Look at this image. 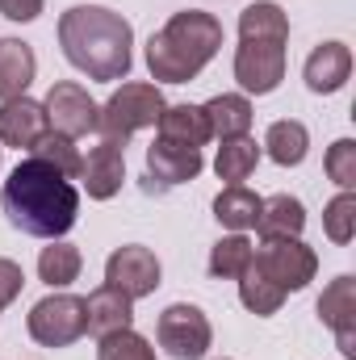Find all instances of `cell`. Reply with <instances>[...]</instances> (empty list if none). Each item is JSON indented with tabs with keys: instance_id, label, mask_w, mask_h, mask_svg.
Segmentation results:
<instances>
[{
	"instance_id": "cell-1",
	"label": "cell",
	"mask_w": 356,
	"mask_h": 360,
	"mask_svg": "<svg viewBox=\"0 0 356 360\" xmlns=\"http://www.w3.org/2000/svg\"><path fill=\"white\" fill-rule=\"evenodd\" d=\"M8 222L34 239H63L80 218V188L42 160H21L0 193Z\"/></svg>"
},
{
	"instance_id": "cell-30",
	"label": "cell",
	"mask_w": 356,
	"mask_h": 360,
	"mask_svg": "<svg viewBox=\"0 0 356 360\" xmlns=\"http://www.w3.org/2000/svg\"><path fill=\"white\" fill-rule=\"evenodd\" d=\"M96 360H155V348L139 335V331H113V335H101L96 344Z\"/></svg>"
},
{
	"instance_id": "cell-12",
	"label": "cell",
	"mask_w": 356,
	"mask_h": 360,
	"mask_svg": "<svg viewBox=\"0 0 356 360\" xmlns=\"http://www.w3.org/2000/svg\"><path fill=\"white\" fill-rule=\"evenodd\" d=\"M319 319L336 331L340 352L356 360V281L352 276H336L323 297H319Z\"/></svg>"
},
{
	"instance_id": "cell-31",
	"label": "cell",
	"mask_w": 356,
	"mask_h": 360,
	"mask_svg": "<svg viewBox=\"0 0 356 360\" xmlns=\"http://www.w3.org/2000/svg\"><path fill=\"white\" fill-rule=\"evenodd\" d=\"M323 168H327V176L336 180L340 188H352V184H356V143H352V139L331 143V151H327Z\"/></svg>"
},
{
	"instance_id": "cell-5",
	"label": "cell",
	"mask_w": 356,
	"mask_h": 360,
	"mask_svg": "<svg viewBox=\"0 0 356 360\" xmlns=\"http://www.w3.org/2000/svg\"><path fill=\"white\" fill-rule=\"evenodd\" d=\"M25 327L42 348H68L80 335H89V306L76 293H51V297L34 302Z\"/></svg>"
},
{
	"instance_id": "cell-14",
	"label": "cell",
	"mask_w": 356,
	"mask_h": 360,
	"mask_svg": "<svg viewBox=\"0 0 356 360\" xmlns=\"http://www.w3.org/2000/svg\"><path fill=\"white\" fill-rule=\"evenodd\" d=\"M46 134V109L42 101H30V96H13V101H0V143L4 147H34L38 139Z\"/></svg>"
},
{
	"instance_id": "cell-28",
	"label": "cell",
	"mask_w": 356,
	"mask_h": 360,
	"mask_svg": "<svg viewBox=\"0 0 356 360\" xmlns=\"http://www.w3.org/2000/svg\"><path fill=\"white\" fill-rule=\"evenodd\" d=\"M239 302H243L252 314L268 319V314H276V310H281L285 293H281V289H276L265 272L256 269V264H248V269L239 272Z\"/></svg>"
},
{
	"instance_id": "cell-7",
	"label": "cell",
	"mask_w": 356,
	"mask_h": 360,
	"mask_svg": "<svg viewBox=\"0 0 356 360\" xmlns=\"http://www.w3.org/2000/svg\"><path fill=\"white\" fill-rule=\"evenodd\" d=\"M155 340L168 356L177 360H201L210 352V340H214V327L205 319L201 306H189V302H172L160 323H155Z\"/></svg>"
},
{
	"instance_id": "cell-4",
	"label": "cell",
	"mask_w": 356,
	"mask_h": 360,
	"mask_svg": "<svg viewBox=\"0 0 356 360\" xmlns=\"http://www.w3.org/2000/svg\"><path fill=\"white\" fill-rule=\"evenodd\" d=\"M164 92L155 89V84H122V89L113 92L105 105H101V113H96V130H101V139L105 143H126L134 130H143V126H155L160 122V113H164Z\"/></svg>"
},
{
	"instance_id": "cell-22",
	"label": "cell",
	"mask_w": 356,
	"mask_h": 360,
	"mask_svg": "<svg viewBox=\"0 0 356 360\" xmlns=\"http://www.w3.org/2000/svg\"><path fill=\"white\" fill-rule=\"evenodd\" d=\"M260 201H265V197H256L252 188L227 184V188L214 197V218H218L227 231H248V226H256V218H260Z\"/></svg>"
},
{
	"instance_id": "cell-20",
	"label": "cell",
	"mask_w": 356,
	"mask_h": 360,
	"mask_svg": "<svg viewBox=\"0 0 356 360\" xmlns=\"http://www.w3.org/2000/svg\"><path fill=\"white\" fill-rule=\"evenodd\" d=\"M201 109H205V122H210L214 139H239V134L252 130V101L239 96V92H222V96L205 101Z\"/></svg>"
},
{
	"instance_id": "cell-23",
	"label": "cell",
	"mask_w": 356,
	"mask_h": 360,
	"mask_svg": "<svg viewBox=\"0 0 356 360\" xmlns=\"http://www.w3.org/2000/svg\"><path fill=\"white\" fill-rule=\"evenodd\" d=\"M265 147H268V160L281 164V168H298L306 160V147H310V134L302 122L285 117V122H272L265 134Z\"/></svg>"
},
{
	"instance_id": "cell-8",
	"label": "cell",
	"mask_w": 356,
	"mask_h": 360,
	"mask_svg": "<svg viewBox=\"0 0 356 360\" xmlns=\"http://www.w3.org/2000/svg\"><path fill=\"white\" fill-rule=\"evenodd\" d=\"M105 285L122 289L130 302L151 297L160 289V260H155V252L139 248V243H126V248L109 252V260H105Z\"/></svg>"
},
{
	"instance_id": "cell-25",
	"label": "cell",
	"mask_w": 356,
	"mask_h": 360,
	"mask_svg": "<svg viewBox=\"0 0 356 360\" xmlns=\"http://www.w3.org/2000/svg\"><path fill=\"white\" fill-rule=\"evenodd\" d=\"M84 269V256L76 243H63V239H51V248H42L38 256V276L51 285V289H68Z\"/></svg>"
},
{
	"instance_id": "cell-9",
	"label": "cell",
	"mask_w": 356,
	"mask_h": 360,
	"mask_svg": "<svg viewBox=\"0 0 356 360\" xmlns=\"http://www.w3.org/2000/svg\"><path fill=\"white\" fill-rule=\"evenodd\" d=\"M42 109H46V126L59 130V134H68V139L92 134V130H96V113H101V105H96L80 84H72V80L51 84Z\"/></svg>"
},
{
	"instance_id": "cell-33",
	"label": "cell",
	"mask_w": 356,
	"mask_h": 360,
	"mask_svg": "<svg viewBox=\"0 0 356 360\" xmlns=\"http://www.w3.org/2000/svg\"><path fill=\"white\" fill-rule=\"evenodd\" d=\"M42 4H46V0H0V13H4L8 21H34V17L42 13Z\"/></svg>"
},
{
	"instance_id": "cell-27",
	"label": "cell",
	"mask_w": 356,
	"mask_h": 360,
	"mask_svg": "<svg viewBox=\"0 0 356 360\" xmlns=\"http://www.w3.org/2000/svg\"><path fill=\"white\" fill-rule=\"evenodd\" d=\"M252 252H256V248L243 239V231L218 239V243L210 248V276H218V281H239V272L252 264Z\"/></svg>"
},
{
	"instance_id": "cell-17",
	"label": "cell",
	"mask_w": 356,
	"mask_h": 360,
	"mask_svg": "<svg viewBox=\"0 0 356 360\" xmlns=\"http://www.w3.org/2000/svg\"><path fill=\"white\" fill-rule=\"evenodd\" d=\"M306 226V205L289 193H276L260 201V218H256V231L260 239H298Z\"/></svg>"
},
{
	"instance_id": "cell-13",
	"label": "cell",
	"mask_w": 356,
	"mask_h": 360,
	"mask_svg": "<svg viewBox=\"0 0 356 360\" xmlns=\"http://www.w3.org/2000/svg\"><path fill=\"white\" fill-rule=\"evenodd\" d=\"M80 180L89 188L92 201H109L122 193V180H126V151L117 143H96L89 151V160L80 164Z\"/></svg>"
},
{
	"instance_id": "cell-6",
	"label": "cell",
	"mask_w": 356,
	"mask_h": 360,
	"mask_svg": "<svg viewBox=\"0 0 356 360\" xmlns=\"http://www.w3.org/2000/svg\"><path fill=\"white\" fill-rule=\"evenodd\" d=\"M252 264L265 272L281 293H298L314 281L319 256L302 243V239H265L260 252H252Z\"/></svg>"
},
{
	"instance_id": "cell-15",
	"label": "cell",
	"mask_w": 356,
	"mask_h": 360,
	"mask_svg": "<svg viewBox=\"0 0 356 360\" xmlns=\"http://www.w3.org/2000/svg\"><path fill=\"white\" fill-rule=\"evenodd\" d=\"M302 76H306L310 92H340L348 84V76H352V51L344 42H323V46L310 51Z\"/></svg>"
},
{
	"instance_id": "cell-11",
	"label": "cell",
	"mask_w": 356,
	"mask_h": 360,
	"mask_svg": "<svg viewBox=\"0 0 356 360\" xmlns=\"http://www.w3.org/2000/svg\"><path fill=\"white\" fill-rule=\"evenodd\" d=\"M201 168H205V160L197 147H184L172 139H155L147 147V188H172L184 180H197Z\"/></svg>"
},
{
	"instance_id": "cell-19",
	"label": "cell",
	"mask_w": 356,
	"mask_h": 360,
	"mask_svg": "<svg viewBox=\"0 0 356 360\" xmlns=\"http://www.w3.org/2000/svg\"><path fill=\"white\" fill-rule=\"evenodd\" d=\"M155 126H160V139H172V143L197 147V151L214 139L201 105H164V113H160V122H155Z\"/></svg>"
},
{
	"instance_id": "cell-26",
	"label": "cell",
	"mask_w": 356,
	"mask_h": 360,
	"mask_svg": "<svg viewBox=\"0 0 356 360\" xmlns=\"http://www.w3.org/2000/svg\"><path fill=\"white\" fill-rule=\"evenodd\" d=\"M30 155L34 160H42V164H51L55 172H63V176H80V164H84V155L76 151V139H68V134H59V130H46L34 147H30Z\"/></svg>"
},
{
	"instance_id": "cell-24",
	"label": "cell",
	"mask_w": 356,
	"mask_h": 360,
	"mask_svg": "<svg viewBox=\"0 0 356 360\" xmlns=\"http://www.w3.org/2000/svg\"><path fill=\"white\" fill-rule=\"evenodd\" d=\"M256 164H260L256 139L239 134V139H222L218 160H214V172H218V180H227V184H243V180L256 172Z\"/></svg>"
},
{
	"instance_id": "cell-16",
	"label": "cell",
	"mask_w": 356,
	"mask_h": 360,
	"mask_svg": "<svg viewBox=\"0 0 356 360\" xmlns=\"http://www.w3.org/2000/svg\"><path fill=\"white\" fill-rule=\"evenodd\" d=\"M84 306H89V331L96 340L113 335V331H126L134 323V302L122 289H113V285L92 289V297H84Z\"/></svg>"
},
{
	"instance_id": "cell-10",
	"label": "cell",
	"mask_w": 356,
	"mask_h": 360,
	"mask_svg": "<svg viewBox=\"0 0 356 360\" xmlns=\"http://www.w3.org/2000/svg\"><path fill=\"white\" fill-rule=\"evenodd\" d=\"M235 80L243 84V92L268 96L285 80V42H239Z\"/></svg>"
},
{
	"instance_id": "cell-2",
	"label": "cell",
	"mask_w": 356,
	"mask_h": 360,
	"mask_svg": "<svg viewBox=\"0 0 356 360\" xmlns=\"http://www.w3.org/2000/svg\"><path fill=\"white\" fill-rule=\"evenodd\" d=\"M59 46L76 72L89 80H126L130 76V46L134 30L122 13L105 4H76L59 17Z\"/></svg>"
},
{
	"instance_id": "cell-32",
	"label": "cell",
	"mask_w": 356,
	"mask_h": 360,
	"mask_svg": "<svg viewBox=\"0 0 356 360\" xmlns=\"http://www.w3.org/2000/svg\"><path fill=\"white\" fill-rule=\"evenodd\" d=\"M21 285H25V272H21V264H13V260H4V256H0V310L17 302Z\"/></svg>"
},
{
	"instance_id": "cell-18",
	"label": "cell",
	"mask_w": 356,
	"mask_h": 360,
	"mask_svg": "<svg viewBox=\"0 0 356 360\" xmlns=\"http://www.w3.org/2000/svg\"><path fill=\"white\" fill-rule=\"evenodd\" d=\"M34 72H38V59H34L30 42L4 38L0 42V101L25 96V89L34 84Z\"/></svg>"
},
{
	"instance_id": "cell-29",
	"label": "cell",
	"mask_w": 356,
	"mask_h": 360,
	"mask_svg": "<svg viewBox=\"0 0 356 360\" xmlns=\"http://www.w3.org/2000/svg\"><path fill=\"white\" fill-rule=\"evenodd\" d=\"M323 231H327V239L331 243H352L356 235V193L352 188H344L340 197H331L327 201V210H323Z\"/></svg>"
},
{
	"instance_id": "cell-3",
	"label": "cell",
	"mask_w": 356,
	"mask_h": 360,
	"mask_svg": "<svg viewBox=\"0 0 356 360\" xmlns=\"http://www.w3.org/2000/svg\"><path fill=\"white\" fill-rule=\"evenodd\" d=\"M222 46V21L205 8L172 13L147 42V72L164 84H189Z\"/></svg>"
},
{
	"instance_id": "cell-21",
	"label": "cell",
	"mask_w": 356,
	"mask_h": 360,
	"mask_svg": "<svg viewBox=\"0 0 356 360\" xmlns=\"http://www.w3.org/2000/svg\"><path fill=\"white\" fill-rule=\"evenodd\" d=\"M289 38V17L281 4L256 0L239 13V42H285Z\"/></svg>"
}]
</instances>
